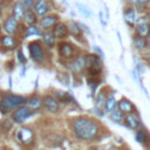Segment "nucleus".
Here are the masks:
<instances>
[{
	"label": "nucleus",
	"mask_w": 150,
	"mask_h": 150,
	"mask_svg": "<svg viewBox=\"0 0 150 150\" xmlns=\"http://www.w3.org/2000/svg\"><path fill=\"white\" fill-rule=\"evenodd\" d=\"M74 134L81 139H93L98 134V125L88 117H76L71 122Z\"/></svg>",
	"instance_id": "nucleus-1"
},
{
	"label": "nucleus",
	"mask_w": 150,
	"mask_h": 150,
	"mask_svg": "<svg viewBox=\"0 0 150 150\" xmlns=\"http://www.w3.org/2000/svg\"><path fill=\"white\" fill-rule=\"evenodd\" d=\"M27 102V98L20 95H14V94H8L2 97L0 102V110L4 112L8 110H13L15 108H19L20 105H23Z\"/></svg>",
	"instance_id": "nucleus-2"
},
{
	"label": "nucleus",
	"mask_w": 150,
	"mask_h": 150,
	"mask_svg": "<svg viewBox=\"0 0 150 150\" xmlns=\"http://www.w3.org/2000/svg\"><path fill=\"white\" fill-rule=\"evenodd\" d=\"M28 49H29V54H30V57L35 61V62H39V63H42L45 62L46 60V53L42 48V45L40 41H33L28 45Z\"/></svg>",
	"instance_id": "nucleus-3"
},
{
	"label": "nucleus",
	"mask_w": 150,
	"mask_h": 150,
	"mask_svg": "<svg viewBox=\"0 0 150 150\" xmlns=\"http://www.w3.org/2000/svg\"><path fill=\"white\" fill-rule=\"evenodd\" d=\"M32 110L28 105H20L19 108H16V110L13 112L12 118L15 123H22L23 121H26L30 115H32Z\"/></svg>",
	"instance_id": "nucleus-4"
},
{
	"label": "nucleus",
	"mask_w": 150,
	"mask_h": 150,
	"mask_svg": "<svg viewBox=\"0 0 150 150\" xmlns=\"http://www.w3.org/2000/svg\"><path fill=\"white\" fill-rule=\"evenodd\" d=\"M84 63L86 67L90 70H96V71H101L102 69V62L100 60V56L96 54H88L84 56Z\"/></svg>",
	"instance_id": "nucleus-5"
},
{
	"label": "nucleus",
	"mask_w": 150,
	"mask_h": 150,
	"mask_svg": "<svg viewBox=\"0 0 150 150\" xmlns=\"http://www.w3.org/2000/svg\"><path fill=\"white\" fill-rule=\"evenodd\" d=\"M136 32L139 36H146L150 33V20L146 16H142L136 21Z\"/></svg>",
	"instance_id": "nucleus-6"
},
{
	"label": "nucleus",
	"mask_w": 150,
	"mask_h": 150,
	"mask_svg": "<svg viewBox=\"0 0 150 150\" xmlns=\"http://www.w3.org/2000/svg\"><path fill=\"white\" fill-rule=\"evenodd\" d=\"M33 11L35 12L36 15H39L41 18L45 16V15H47L49 13V11H50L49 1L48 0H35Z\"/></svg>",
	"instance_id": "nucleus-7"
},
{
	"label": "nucleus",
	"mask_w": 150,
	"mask_h": 150,
	"mask_svg": "<svg viewBox=\"0 0 150 150\" xmlns=\"http://www.w3.org/2000/svg\"><path fill=\"white\" fill-rule=\"evenodd\" d=\"M59 53H60V56L63 59H71L75 54V48L69 42H60Z\"/></svg>",
	"instance_id": "nucleus-8"
},
{
	"label": "nucleus",
	"mask_w": 150,
	"mask_h": 150,
	"mask_svg": "<svg viewBox=\"0 0 150 150\" xmlns=\"http://www.w3.org/2000/svg\"><path fill=\"white\" fill-rule=\"evenodd\" d=\"M42 104L45 105V108L49 111V112H56L57 110H59V101L55 98V97H53V96H50V95H46V96H43V98H42Z\"/></svg>",
	"instance_id": "nucleus-9"
},
{
	"label": "nucleus",
	"mask_w": 150,
	"mask_h": 150,
	"mask_svg": "<svg viewBox=\"0 0 150 150\" xmlns=\"http://www.w3.org/2000/svg\"><path fill=\"white\" fill-rule=\"evenodd\" d=\"M16 137H18V139H19L21 143H23V144H29V143L33 141L34 135H33V131H32L29 128H21V129L18 131Z\"/></svg>",
	"instance_id": "nucleus-10"
},
{
	"label": "nucleus",
	"mask_w": 150,
	"mask_h": 150,
	"mask_svg": "<svg viewBox=\"0 0 150 150\" xmlns=\"http://www.w3.org/2000/svg\"><path fill=\"white\" fill-rule=\"evenodd\" d=\"M68 27L64 25V23H62V22H57V23H55L54 26H53V35L56 38V39H63V38H66L67 36V34H68Z\"/></svg>",
	"instance_id": "nucleus-11"
},
{
	"label": "nucleus",
	"mask_w": 150,
	"mask_h": 150,
	"mask_svg": "<svg viewBox=\"0 0 150 150\" xmlns=\"http://www.w3.org/2000/svg\"><path fill=\"white\" fill-rule=\"evenodd\" d=\"M18 20H15L13 16H8L4 23V29L7 34H14L18 30Z\"/></svg>",
	"instance_id": "nucleus-12"
},
{
	"label": "nucleus",
	"mask_w": 150,
	"mask_h": 150,
	"mask_svg": "<svg viewBox=\"0 0 150 150\" xmlns=\"http://www.w3.org/2000/svg\"><path fill=\"white\" fill-rule=\"evenodd\" d=\"M86 67V63H84V56H79V57H75L70 64H69V69L73 71V73H80L83 70V68Z\"/></svg>",
	"instance_id": "nucleus-13"
},
{
	"label": "nucleus",
	"mask_w": 150,
	"mask_h": 150,
	"mask_svg": "<svg viewBox=\"0 0 150 150\" xmlns=\"http://www.w3.org/2000/svg\"><path fill=\"white\" fill-rule=\"evenodd\" d=\"M25 11H26V8L23 7V5H22L20 1H16V2L13 5V7H12V14H13L12 16H13L15 20L20 21V20H22V18H23Z\"/></svg>",
	"instance_id": "nucleus-14"
},
{
	"label": "nucleus",
	"mask_w": 150,
	"mask_h": 150,
	"mask_svg": "<svg viewBox=\"0 0 150 150\" xmlns=\"http://www.w3.org/2000/svg\"><path fill=\"white\" fill-rule=\"evenodd\" d=\"M123 18H124V21L129 25V26H134L137 21V14H136V11L134 8H127L123 13Z\"/></svg>",
	"instance_id": "nucleus-15"
},
{
	"label": "nucleus",
	"mask_w": 150,
	"mask_h": 150,
	"mask_svg": "<svg viewBox=\"0 0 150 150\" xmlns=\"http://www.w3.org/2000/svg\"><path fill=\"white\" fill-rule=\"evenodd\" d=\"M57 15H54V14H50V15H45V16H42L41 18V20H40V25L43 27V28H49V27H52V26H54L55 23H56V21H57Z\"/></svg>",
	"instance_id": "nucleus-16"
},
{
	"label": "nucleus",
	"mask_w": 150,
	"mask_h": 150,
	"mask_svg": "<svg viewBox=\"0 0 150 150\" xmlns=\"http://www.w3.org/2000/svg\"><path fill=\"white\" fill-rule=\"evenodd\" d=\"M0 42H1L2 47L8 48V49H13V48H16L18 47V41L13 36H11V35H4V36H1Z\"/></svg>",
	"instance_id": "nucleus-17"
},
{
	"label": "nucleus",
	"mask_w": 150,
	"mask_h": 150,
	"mask_svg": "<svg viewBox=\"0 0 150 150\" xmlns=\"http://www.w3.org/2000/svg\"><path fill=\"white\" fill-rule=\"evenodd\" d=\"M124 122H125V125H128L130 129H136L139 125L138 117L135 114H131V112H128L127 114V116L124 117Z\"/></svg>",
	"instance_id": "nucleus-18"
},
{
	"label": "nucleus",
	"mask_w": 150,
	"mask_h": 150,
	"mask_svg": "<svg viewBox=\"0 0 150 150\" xmlns=\"http://www.w3.org/2000/svg\"><path fill=\"white\" fill-rule=\"evenodd\" d=\"M117 105H118V110H121L122 112H131L135 109L134 104L129 100H127V98L120 100V102L117 103Z\"/></svg>",
	"instance_id": "nucleus-19"
},
{
	"label": "nucleus",
	"mask_w": 150,
	"mask_h": 150,
	"mask_svg": "<svg viewBox=\"0 0 150 150\" xmlns=\"http://www.w3.org/2000/svg\"><path fill=\"white\" fill-rule=\"evenodd\" d=\"M38 15L35 14V12L33 9H26L25 11V14H23V21L27 23V25H34L36 22V18Z\"/></svg>",
	"instance_id": "nucleus-20"
},
{
	"label": "nucleus",
	"mask_w": 150,
	"mask_h": 150,
	"mask_svg": "<svg viewBox=\"0 0 150 150\" xmlns=\"http://www.w3.org/2000/svg\"><path fill=\"white\" fill-rule=\"evenodd\" d=\"M116 105H117V103H116L115 97H114L112 95H110V96H108V97L105 98L103 108H104L105 112H111V111H112V110L116 108Z\"/></svg>",
	"instance_id": "nucleus-21"
},
{
	"label": "nucleus",
	"mask_w": 150,
	"mask_h": 150,
	"mask_svg": "<svg viewBox=\"0 0 150 150\" xmlns=\"http://www.w3.org/2000/svg\"><path fill=\"white\" fill-rule=\"evenodd\" d=\"M28 107L30 108V110H38L42 107V100L38 96H32L28 101Z\"/></svg>",
	"instance_id": "nucleus-22"
},
{
	"label": "nucleus",
	"mask_w": 150,
	"mask_h": 150,
	"mask_svg": "<svg viewBox=\"0 0 150 150\" xmlns=\"http://www.w3.org/2000/svg\"><path fill=\"white\" fill-rule=\"evenodd\" d=\"M41 36H42V40H43V42H45L47 46L52 47V46L54 45V41H55V36L53 35V33H52V32H43V33L41 34Z\"/></svg>",
	"instance_id": "nucleus-23"
},
{
	"label": "nucleus",
	"mask_w": 150,
	"mask_h": 150,
	"mask_svg": "<svg viewBox=\"0 0 150 150\" xmlns=\"http://www.w3.org/2000/svg\"><path fill=\"white\" fill-rule=\"evenodd\" d=\"M146 40L144 39V36H139V35H137V36H135L134 38V46H135V48H137V49H144L145 47H146Z\"/></svg>",
	"instance_id": "nucleus-24"
},
{
	"label": "nucleus",
	"mask_w": 150,
	"mask_h": 150,
	"mask_svg": "<svg viewBox=\"0 0 150 150\" xmlns=\"http://www.w3.org/2000/svg\"><path fill=\"white\" fill-rule=\"evenodd\" d=\"M42 32L39 27L34 26V25H29V27L26 28V33H25V36H30V35H41Z\"/></svg>",
	"instance_id": "nucleus-25"
},
{
	"label": "nucleus",
	"mask_w": 150,
	"mask_h": 150,
	"mask_svg": "<svg viewBox=\"0 0 150 150\" xmlns=\"http://www.w3.org/2000/svg\"><path fill=\"white\" fill-rule=\"evenodd\" d=\"M68 30H70V33H71L73 35H75V36H80L81 33H82V30H81L80 27H79V23L75 22V21H70V22H69Z\"/></svg>",
	"instance_id": "nucleus-26"
},
{
	"label": "nucleus",
	"mask_w": 150,
	"mask_h": 150,
	"mask_svg": "<svg viewBox=\"0 0 150 150\" xmlns=\"http://www.w3.org/2000/svg\"><path fill=\"white\" fill-rule=\"evenodd\" d=\"M76 6H77V8H79V11H80V13L83 15V16H86V18H91L93 16V13H91V11L86 6V5H83V4H76Z\"/></svg>",
	"instance_id": "nucleus-27"
},
{
	"label": "nucleus",
	"mask_w": 150,
	"mask_h": 150,
	"mask_svg": "<svg viewBox=\"0 0 150 150\" xmlns=\"http://www.w3.org/2000/svg\"><path fill=\"white\" fill-rule=\"evenodd\" d=\"M110 118L114 121V122H121L124 117H123V112L121 110H117V109H114L111 112H110Z\"/></svg>",
	"instance_id": "nucleus-28"
},
{
	"label": "nucleus",
	"mask_w": 150,
	"mask_h": 150,
	"mask_svg": "<svg viewBox=\"0 0 150 150\" xmlns=\"http://www.w3.org/2000/svg\"><path fill=\"white\" fill-rule=\"evenodd\" d=\"M104 101H105V96H104L103 90H101V91H98V95H97V97H96V109L103 108Z\"/></svg>",
	"instance_id": "nucleus-29"
},
{
	"label": "nucleus",
	"mask_w": 150,
	"mask_h": 150,
	"mask_svg": "<svg viewBox=\"0 0 150 150\" xmlns=\"http://www.w3.org/2000/svg\"><path fill=\"white\" fill-rule=\"evenodd\" d=\"M146 131H144V130H138L137 132H136V135H135V138H136V141L138 142V143H144L145 144V142H146Z\"/></svg>",
	"instance_id": "nucleus-30"
},
{
	"label": "nucleus",
	"mask_w": 150,
	"mask_h": 150,
	"mask_svg": "<svg viewBox=\"0 0 150 150\" xmlns=\"http://www.w3.org/2000/svg\"><path fill=\"white\" fill-rule=\"evenodd\" d=\"M98 82H100L98 77H88V86L90 87L93 94L95 93V90H96V88L98 86Z\"/></svg>",
	"instance_id": "nucleus-31"
},
{
	"label": "nucleus",
	"mask_w": 150,
	"mask_h": 150,
	"mask_svg": "<svg viewBox=\"0 0 150 150\" xmlns=\"http://www.w3.org/2000/svg\"><path fill=\"white\" fill-rule=\"evenodd\" d=\"M56 96H57V98H59L60 101H62V102H69V101L73 100L71 96H70L69 94L64 93V91H57V93H56Z\"/></svg>",
	"instance_id": "nucleus-32"
},
{
	"label": "nucleus",
	"mask_w": 150,
	"mask_h": 150,
	"mask_svg": "<svg viewBox=\"0 0 150 150\" xmlns=\"http://www.w3.org/2000/svg\"><path fill=\"white\" fill-rule=\"evenodd\" d=\"M20 2L23 5V7L26 9H32L34 7V2L35 0H20Z\"/></svg>",
	"instance_id": "nucleus-33"
},
{
	"label": "nucleus",
	"mask_w": 150,
	"mask_h": 150,
	"mask_svg": "<svg viewBox=\"0 0 150 150\" xmlns=\"http://www.w3.org/2000/svg\"><path fill=\"white\" fill-rule=\"evenodd\" d=\"M130 4H132V5H135V6H143V5H145L149 0H128Z\"/></svg>",
	"instance_id": "nucleus-34"
},
{
	"label": "nucleus",
	"mask_w": 150,
	"mask_h": 150,
	"mask_svg": "<svg viewBox=\"0 0 150 150\" xmlns=\"http://www.w3.org/2000/svg\"><path fill=\"white\" fill-rule=\"evenodd\" d=\"M16 55H18V60H19L20 63H25L26 62V57H25V55H23V53H22L21 49H18Z\"/></svg>",
	"instance_id": "nucleus-35"
},
{
	"label": "nucleus",
	"mask_w": 150,
	"mask_h": 150,
	"mask_svg": "<svg viewBox=\"0 0 150 150\" xmlns=\"http://www.w3.org/2000/svg\"><path fill=\"white\" fill-rule=\"evenodd\" d=\"M79 27H80V29H81L82 32H86V33H90V29H89V27H88V26H86L84 23H82V22H79Z\"/></svg>",
	"instance_id": "nucleus-36"
},
{
	"label": "nucleus",
	"mask_w": 150,
	"mask_h": 150,
	"mask_svg": "<svg viewBox=\"0 0 150 150\" xmlns=\"http://www.w3.org/2000/svg\"><path fill=\"white\" fill-rule=\"evenodd\" d=\"M93 48H94V50H95V53H96V55H98L100 57H103V56H104V53L102 52V49H101L100 47H97V46H94Z\"/></svg>",
	"instance_id": "nucleus-37"
},
{
	"label": "nucleus",
	"mask_w": 150,
	"mask_h": 150,
	"mask_svg": "<svg viewBox=\"0 0 150 150\" xmlns=\"http://www.w3.org/2000/svg\"><path fill=\"white\" fill-rule=\"evenodd\" d=\"M100 21H101V23H102L103 26H105V23H107V21H105V19H104V15H103V12H100Z\"/></svg>",
	"instance_id": "nucleus-38"
},
{
	"label": "nucleus",
	"mask_w": 150,
	"mask_h": 150,
	"mask_svg": "<svg viewBox=\"0 0 150 150\" xmlns=\"http://www.w3.org/2000/svg\"><path fill=\"white\" fill-rule=\"evenodd\" d=\"M2 6H4V2H0V16H1V13H2Z\"/></svg>",
	"instance_id": "nucleus-39"
},
{
	"label": "nucleus",
	"mask_w": 150,
	"mask_h": 150,
	"mask_svg": "<svg viewBox=\"0 0 150 150\" xmlns=\"http://www.w3.org/2000/svg\"><path fill=\"white\" fill-rule=\"evenodd\" d=\"M145 40H146V42H148V43H150V33L146 35V39H145Z\"/></svg>",
	"instance_id": "nucleus-40"
},
{
	"label": "nucleus",
	"mask_w": 150,
	"mask_h": 150,
	"mask_svg": "<svg viewBox=\"0 0 150 150\" xmlns=\"http://www.w3.org/2000/svg\"><path fill=\"white\" fill-rule=\"evenodd\" d=\"M20 76H25V68L21 69V73H20Z\"/></svg>",
	"instance_id": "nucleus-41"
},
{
	"label": "nucleus",
	"mask_w": 150,
	"mask_h": 150,
	"mask_svg": "<svg viewBox=\"0 0 150 150\" xmlns=\"http://www.w3.org/2000/svg\"><path fill=\"white\" fill-rule=\"evenodd\" d=\"M89 150H98L96 146H91V148H89Z\"/></svg>",
	"instance_id": "nucleus-42"
},
{
	"label": "nucleus",
	"mask_w": 150,
	"mask_h": 150,
	"mask_svg": "<svg viewBox=\"0 0 150 150\" xmlns=\"http://www.w3.org/2000/svg\"><path fill=\"white\" fill-rule=\"evenodd\" d=\"M148 63H149V64H150V56H149V57H148Z\"/></svg>",
	"instance_id": "nucleus-43"
}]
</instances>
